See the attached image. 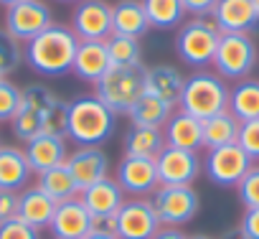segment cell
I'll list each match as a JSON object with an SVG mask.
<instances>
[{
    "instance_id": "obj_1",
    "label": "cell",
    "mask_w": 259,
    "mask_h": 239,
    "mask_svg": "<svg viewBox=\"0 0 259 239\" xmlns=\"http://www.w3.org/2000/svg\"><path fill=\"white\" fill-rule=\"evenodd\" d=\"M66 112L69 102L41 82L26 84L21 89V107L11 120L13 135L28 143L38 135H64L66 138Z\"/></svg>"
},
{
    "instance_id": "obj_2",
    "label": "cell",
    "mask_w": 259,
    "mask_h": 239,
    "mask_svg": "<svg viewBox=\"0 0 259 239\" xmlns=\"http://www.w3.org/2000/svg\"><path fill=\"white\" fill-rule=\"evenodd\" d=\"M79 49V38L71 26L51 23L36 38H31L23 49V59L41 76H64L74 66V56Z\"/></svg>"
},
{
    "instance_id": "obj_3",
    "label": "cell",
    "mask_w": 259,
    "mask_h": 239,
    "mask_svg": "<svg viewBox=\"0 0 259 239\" xmlns=\"http://www.w3.org/2000/svg\"><path fill=\"white\" fill-rule=\"evenodd\" d=\"M117 128V114L107 109L94 94H81L69 102L66 138L81 145H102Z\"/></svg>"
},
{
    "instance_id": "obj_4",
    "label": "cell",
    "mask_w": 259,
    "mask_h": 239,
    "mask_svg": "<svg viewBox=\"0 0 259 239\" xmlns=\"http://www.w3.org/2000/svg\"><path fill=\"white\" fill-rule=\"evenodd\" d=\"M178 107L203 123V120L229 109V87L219 74L196 71V74L186 76Z\"/></svg>"
},
{
    "instance_id": "obj_5",
    "label": "cell",
    "mask_w": 259,
    "mask_h": 239,
    "mask_svg": "<svg viewBox=\"0 0 259 239\" xmlns=\"http://www.w3.org/2000/svg\"><path fill=\"white\" fill-rule=\"evenodd\" d=\"M145 66H109L94 84V97L114 114H127L135 99L145 92Z\"/></svg>"
},
{
    "instance_id": "obj_6",
    "label": "cell",
    "mask_w": 259,
    "mask_h": 239,
    "mask_svg": "<svg viewBox=\"0 0 259 239\" xmlns=\"http://www.w3.org/2000/svg\"><path fill=\"white\" fill-rule=\"evenodd\" d=\"M221 31L211 18H191L181 23L176 33V54L196 69H206L213 61L216 46H219Z\"/></svg>"
},
{
    "instance_id": "obj_7",
    "label": "cell",
    "mask_w": 259,
    "mask_h": 239,
    "mask_svg": "<svg viewBox=\"0 0 259 239\" xmlns=\"http://www.w3.org/2000/svg\"><path fill=\"white\" fill-rule=\"evenodd\" d=\"M256 44L249 33H221L216 54H213V69L221 79H246L256 66Z\"/></svg>"
},
{
    "instance_id": "obj_8",
    "label": "cell",
    "mask_w": 259,
    "mask_h": 239,
    "mask_svg": "<svg viewBox=\"0 0 259 239\" xmlns=\"http://www.w3.org/2000/svg\"><path fill=\"white\" fill-rule=\"evenodd\" d=\"M112 226L117 239H153L163 224L150 198L133 196V198H124V204L112 219Z\"/></svg>"
},
{
    "instance_id": "obj_9",
    "label": "cell",
    "mask_w": 259,
    "mask_h": 239,
    "mask_svg": "<svg viewBox=\"0 0 259 239\" xmlns=\"http://www.w3.org/2000/svg\"><path fill=\"white\" fill-rule=\"evenodd\" d=\"M150 201L163 226H183L201 209L198 191L193 186H158Z\"/></svg>"
},
{
    "instance_id": "obj_10",
    "label": "cell",
    "mask_w": 259,
    "mask_h": 239,
    "mask_svg": "<svg viewBox=\"0 0 259 239\" xmlns=\"http://www.w3.org/2000/svg\"><path fill=\"white\" fill-rule=\"evenodd\" d=\"M51 23H54V13L44 0H21V3L6 8V31L18 44H28Z\"/></svg>"
},
{
    "instance_id": "obj_11",
    "label": "cell",
    "mask_w": 259,
    "mask_h": 239,
    "mask_svg": "<svg viewBox=\"0 0 259 239\" xmlns=\"http://www.w3.org/2000/svg\"><path fill=\"white\" fill-rule=\"evenodd\" d=\"M251 166H254V161L236 143L213 148L203 158V171H206L208 181H213L216 186H224V188H236Z\"/></svg>"
},
{
    "instance_id": "obj_12",
    "label": "cell",
    "mask_w": 259,
    "mask_h": 239,
    "mask_svg": "<svg viewBox=\"0 0 259 239\" xmlns=\"http://www.w3.org/2000/svg\"><path fill=\"white\" fill-rule=\"evenodd\" d=\"M155 168H158L160 186H193V181L203 171V161L193 150L165 145L155 158Z\"/></svg>"
},
{
    "instance_id": "obj_13",
    "label": "cell",
    "mask_w": 259,
    "mask_h": 239,
    "mask_svg": "<svg viewBox=\"0 0 259 239\" xmlns=\"http://www.w3.org/2000/svg\"><path fill=\"white\" fill-rule=\"evenodd\" d=\"M71 31L79 41H107L112 36V6L107 0H79L71 13Z\"/></svg>"
},
{
    "instance_id": "obj_14",
    "label": "cell",
    "mask_w": 259,
    "mask_h": 239,
    "mask_svg": "<svg viewBox=\"0 0 259 239\" xmlns=\"http://www.w3.org/2000/svg\"><path fill=\"white\" fill-rule=\"evenodd\" d=\"M119 188L130 196H153L155 188L160 186L158 181V168H155V161L150 158H130L124 155L117 166V178Z\"/></svg>"
},
{
    "instance_id": "obj_15",
    "label": "cell",
    "mask_w": 259,
    "mask_h": 239,
    "mask_svg": "<svg viewBox=\"0 0 259 239\" xmlns=\"http://www.w3.org/2000/svg\"><path fill=\"white\" fill-rule=\"evenodd\" d=\"M66 166H69V171H71V176H74V181L79 186V193L84 188H89L92 183L107 178V173H109V158H107V153L99 145L76 148L74 153H69Z\"/></svg>"
},
{
    "instance_id": "obj_16",
    "label": "cell",
    "mask_w": 259,
    "mask_h": 239,
    "mask_svg": "<svg viewBox=\"0 0 259 239\" xmlns=\"http://www.w3.org/2000/svg\"><path fill=\"white\" fill-rule=\"evenodd\" d=\"M49 229L54 239H84L94 229V219L81 204V198H71L56 206Z\"/></svg>"
},
{
    "instance_id": "obj_17",
    "label": "cell",
    "mask_w": 259,
    "mask_h": 239,
    "mask_svg": "<svg viewBox=\"0 0 259 239\" xmlns=\"http://www.w3.org/2000/svg\"><path fill=\"white\" fill-rule=\"evenodd\" d=\"M79 198L94 221H109V219H114V214L124 204V191L119 188V183L114 178L107 176V178L92 183L89 188H84L79 193Z\"/></svg>"
},
{
    "instance_id": "obj_18",
    "label": "cell",
    "mask_w": 259,
    "mask_h": 239,
    "mask_svg": "<svg viewBox=\"0 0 259 239\" xmlns=\"http://www.w3.org/2000/svg\"><path fill=\"white\" fill-rule=\"evenodd\" d=\"M211 21L221 33H249L256 28L259 16L251 0H219Z\"/></svg>"
},
{
    "instance_id": "obj_19",
    "label": "cell",
    "mask_w": 259,
    "mask_h": 239,
    "mask_svg": "<svg viewBox=\"0 0 259 239\" xmlns=\"http://www.w3.org/2000/svg\"><path fill=\"white\" fill-rule=\"evenodd\" d=\"M143 84H145V94H153V97L168 102L170 107H178L186 76L173 64H155V66H145Z\"/></svg>"
},
{
    "instance_id": "obj_20",
    "label": "cell",
    "mask_w": 259,
    "mask_h": 239,
    "mask_svg": "<svg viewBox=\"0 0 259 239\" xmlns=\"http://www.w3.org/2000/svg\"><path fill=\"white\" fill-rule=\"evenodd\" d=\"M23 153H26L31 173H36V176H41V173L66 163V158H69L64 135H38V138L26 143Z\"/></svg>"
},
{
    "instance_id": "obj_21",
    "label": "cell",
    "mask_w": 259,
    "mask_h": 239,
    "mask_svg": "<svg viewBox=\"0 0 259 239\" xmlns=\"http://www.w3.org/2000/svg\"><path fill=\"white\" fill-rule=\"evenodd\" d=\"M163 138H165V145H170V148L198 153L203 148V123L196 120L193 114L178 109V112L170 114V120L165 123Z\"/></svg>"
},
{
    "instance_id": "obj_22",
    "label": "cell",
    "mask_w": 259,
    "mask_h": 239,
    "mask_svg": "<svg viewBox=\"0 0 259 239\" xmlns=\"http://www.w3.org/2000/svg\"><path fill=\"white\" fill-rule=\"evenodd\" d=\"M109 66H112V61H109V51H107V44L104 41H79V49H76L71 71L81 82L97 84L107 74Z\"/></svg>"
},
{
    "instance_id": "obj_23",
    "label": "cell",
    "mask_w": 259,
    "mask_h": 239,
    "mask_svg": "<svg viewBox=\"0 0 259 239\" xmlns=\"http://www.w3.org/2000/svg\"><path fill=\"white\" fill-rule=\"evenodd\" d=\"M56 206L59 204L38 186H26L18 193V219H23L26 224H31L38 231L51 224Z\"/></svg>"
},
{
    "instance_id": "obj_24",
    "label": "cell",
    "mask_w": 259,
    "mask_h": 239,
    "mask_svg": "<svg viewBox=\"0 0 259 239\" xmlns=\"http://www.w3.org/2000/svg\"><path fill=\"white\" fill-rule=\"evenodd\" d=\"M148 31H150V23L140 0H117L112 6V33L143 38Z\"/></svg>"
},
{
    "instance_id": "obj_25",
    "label": "cell",
    "mask_w": 259,
    "mask_h": 239,
    "mask_svg": "<svg viewBox=\"0 0 259 239\" xmlns=\"http://www.w3.org/2000/svg\"><path fill=\"white\" fill-rule=\"evenodd\" d=\"M31 168L26 153L16 145H0V188L21 193L28 186Z\"/></svg>"
},
{
    "instance_id": "obj_26",
    "label": "cell",
    "mask_w": 259,
    "mask_h": 239,
    "mask_svg": "<svg viewBox=\"0 0 259 239\" xmlns=\"http://www.w3.org/2000/svg\"><path fill=\"white\" fill-rule=\"evenodd\" d=\"M173 112H176V107H170L168 102L143 92L135 99V104L127 109V120H130V125H138V128H158V130H163Z\"/></svg>"
},
{
    "instance_id": "obj_27",
    "label": "cell",
    "mask_w": 259,
    "mask_h": 239,
    "mask_svg": "<svg viewBox=\"0 0 259 239\" xmlns=\"http://www.w3.org/2000/svg\"><path fill=\"white\" fill-rule=\"evenodd\" d=\"M163 148H165V138H163V130H158V128L130 125V130L124 133V140H122V150L130 158H150V161H155Z\"/></svg>"
},
{
    "instance_id": "obj_28",
    "label": "cell",
    "mask_w": 259,
    "mask_h": 239,
    "mask_svg": "<svg viewBox=\"0 0 259 239\" xmlns=\"http://www.w3.org/2000/svg\"><path fill=\"white\" fill-rule=\"evenodd\" d=\"M229 112L239 120H259V79H241L229 89Z\"/></svg>"
},
{
    "instance_id": "obj_29",
    "label": "cell",
    "mask_w": 259,
    "mask_h": 239,
    "mask_svg": "<svg viewBox=\"0 0 259 239\" xmlns=\"http://www.w3.org/2000/svg\"><path fill=\"white\" fill-rule=\"evenodd\" d=\"M239 120L224 109L208 120H203V148L213 150V148H224V145H234L239 138Z\"/></svg>"
},
{
    "instance_id": "obj_30",
    "label": "cell",
    "mask_w": 259,
    "mask_h": 239,
    "mask_svg": "<svg viewBox=\"0 0 259 239\" xmlns=\"http://www.w3.org/2000/svg\"><path fill=\"white\" fill-rule=\"evenodd\" d=\"M36 186L44 188L56 204L79 198V186H76V181H74V176H71V171H69L66 163H61V166H56V168L41 173Z\"/></svg>"
},
{
    "instance_id": "obj_31",
    "label": "cell",
    "mask_w": 259,
    "mask_h": 239,
    "mask_svg": "<svg viewBox=\"0 0 259 239\" xmlns=\"http://www.w3.org/2000/svg\"><path fill=\"white\" fill-rule=\"evenodd\" d=\"M140 3L145 8L150 28L168 31V28H178L183 23L186 8L181 0H140Z\"/></svg>"
},
{
    "instance_id": "obj_32",
    "label": "cell",
    "mask_w": 259,
    "mask_h": 239,
    "mask_svg": "<svg viewBox=\"0 0 259 239\" xmlns=\"http://www.w3.org/2000/svg\"><path fill=\"white\" fill-rule=\"evenodd\" d=\"M104 44H107L112 66H143V46H140V38H130V36H117V33H112Z\"/></svg>"
},
{
    "instance_id": "obj_33",
    "label": "cell",
    "mask_w": 259,
    "mask_h": 239,
    "mask_svg": "<svg viewBox=\"0 0 259 239\" xmlns=\"http://www.w3.org/2000/svg\"><path fill=\"white\" fill-rule=\"evenodd\" d=\"M21 61H23L21 44L6 28H0V76H8V74L18 71Z\"/></svg>"
},
{
    "instance_id": "obj_34",
    "label": "cell",
    "mask_w": 259,
    "mask_h": 239,
    "mask_svg": "<svg viewBox=\"0 0 259 239\" xmlns=\"http://www.w3.org/2000/svg\"><path fill=\"white\" fill-rule=\"evenodd\" d=\"M21 107V87L11 79L0 82V123H11Z\"/></svg>"
},
{
    "instance_id": "obj_35",
    "label": "cell",
    "mask_w": 259,
    "mask_h": 239,
    "mask_svg": "<svg viewBox=\"0 0 259 239\" xmlns=\"http://www.w3.org/2000/svg\"><path fill=\"white\" fill-rule=\"evenodd\" d=\"M239 201L244 204V209H256L259 206V166H251L244 178L236 186Z\"/></svg>"
},
{
    "instance_id": "obj_36",
    "label": "cell",
    "mask_w": 259,
    "mask_h": 239,
    "mask_svg": "<svg viewBox=\"0 0 259 239\" xmlns=\"http://www.w3.org/2000/svg\"><path fill=\"white\" fill-rule=\"evenodd\" d=\"M236 145H239L251 161H259V120H246V123L239 125Z\"/></svg>"
},
{
    "instance_id": "obj_37",
    "label": "cell",
    "mask_w": 259,
    "mask_h": 239,
    "mask_svg": "<svg viewBox=\"0 0 259 239\" xmlns=\"http://www.w3.org/2000/svg\"><path fill=\"white\" fill-rule=\"evenodd\" d=\"M0 239H38V229H33L31 224L16 216L6 224H0Z\"/></svg>"
},
{
    "instance_id": "obj_38",
    "label": "cell",
    "mask_w": 259,
    "mask_h": 239,
    "mask_svg": "<svg viewBox=\"0 0 259 239\" xmlns=\"http://www.w3.org/2000/svg\"><path fill=\"white\" fill-rule=\"evenodd\" d=\"M18 216V193L0 188V224H6Z\"/></svg>"
},
{
    "instance_id": "obj_39",
    "label": "cell",
    "mask_w": 259,
    "mask_h": 239,
    "mask_svg": "<svg viewBox=\"0 0 259 239\" xmlns=\"http://www.w3.org/2000/svg\"><path fill=\"white\" fill-rule=\"evenodd\" d=\"M239 231L246 239H259V206L256 209H244V216L239 221Z\"/></svg>"
},
{
    "instance_id": "obj_40",
    "label": "cell",
    "mask_w": 259,
    "mask_h": 239,
    "mask_svg": "<svg viewBox=\"0 0 259 239\" xmlns=\"http://www.w3.org/2000/svg\"><path fill=\"white\" fill-rule=\"evenodd\" d=\"M181 3H183L186 13H191L193 18H208L219 0H181Z\"/></svg>"
},
{
    "instance_id": "obj_41",
    "label": "cell",
    "mask_w": 259,
    "mask_h": 239,
    "mask_svg": "<svg viewBox=\"0 0 259 239\" xmlns=\"http://www.w3.org/2000/svg\"><path fill=\"white\" fill-rule=\"evenodd\" d=\"M153 239H191V236H188L181 226H160Z\"/></svg>"
},
{
    "instance_id": "obj_42",
    "label": "cell",
    "mask_w": 259,
    "mask_h": 239,
    "mask_svg": "<svg viewBox=\"0 0 259 239\" xmlns=\"http://www.w3.org/2000/svg\"><path fill=\"white\" fill-rule=\"evenodd\" d=\"M84 239H117L114 231H107V229H92Z\"/></svg>"
},
{
    "instance_id": "obj_43",
    "label": "cell",
    "mask_w": 259,
    "mask_h": 239,
    "mask_svg": "<svg viewBox=\"0 0 259 239\" xmlns=\"http://www.w3.org/2000/svg\"><path fill=\"white\" fill-rule=\"evenodd\" d=\"M221 239H246V236H244V234H241L239 229H231V231H226V234H224Z\"/></svg>"
},
{
    "instance_id": "obj_44",
    "label": "cell",
    "mask_w": 259,
    "mask_h": 239,
    "mask_svg": "<svg viewBox=\"0 0 259 239\" xmlns=\"http://www.w3.org/2000/svg\"><path fill=\"white\" fill-rule=\"evenodd\" d=\"M16 3H21V0H0V6H6V8H11V6H16Z\"/></svg>"
},
{
    "instance_id": "obj_45",
    "label": "cell",
    "mask_w": 259,
    "mask_h": 239,
    "mask_svg": "<svg viewBox=\"0 0 259 239\" xmlns=\"http://www.w3.org/2000/svg\"><path fill=\"white\" fill-rule=\"evenodd\" d=\"M191 239H213V236H208V234H193Z\"/></svg>"
},
{
    "instance_id": "obj_46",
    "label": "cell",
    "mask_w": 259,
    "mask_h": 239,
    "mask_svg": "<svg viewBox=\"0 0 259 239\" xmlns=\"http://www.w3.org/2000/svg\"><path fill=\"white\" fill-rule=\"evenodd\" d=\"M251 3H254V11H256V16H259V0H251Z\"/></svg>"
},
{
    "instance_id": "obj_47",
    "label": "cell",
    "mask_w": 259,
    "mask_h": 239,
    "mask_svg": "<svg viewBox=\"0 0 259 239\" xmlns=\"http://www.w3.org/2000/svg\"><path fill=\"white\" fill-rule=\"evenodd\" d=\"M59 3H74V0H59Z\"/></svg>"
},
{
    "instance_id": "obj_48",
    "label": "cell",
    "mask_w": 259,
    "mask_h": 239,
    "mask_svg": "<svg viewBox=\"0 0 259 239\" xmlns=\"http://www.w3.org/2000/svg\"><path fill=\"white\" fill-rule=\"evenodd\" d=\"M3 79H6V76H0V82H3Z\"/></svg>"
}]
</instances>
